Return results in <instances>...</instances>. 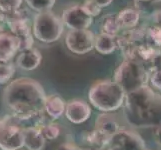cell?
<instances>
[{
  "instance_id": "f546056e",
  "label": "cell",
  "mask_w": 161,
  "mask_h": 150,
  "mask_svg": "<svg viewBox=\"0 0 161 150\" xmlns=\"http://www.w3.org/2000/svg\"><path fill=\"white\" fill-rule=\"evenodd\" d=\"M6 25H7V16L4 12L0 10V33L3 32Z\"/></svg>"
},
{
  "instance_id": "7c38bea8",
  "label": "cell",
  "mask_w": 161,
  "mask_h": 150,
  "mask_svg": "<svg viewBox=\"0 0 161 150\" xmlns=\"http://www.w3.org/2000/svg\"><path fill=\"white\" fill-rule=\"evenodd\" d=\"M20 51V40L11 32L0 33V60L10 61Z\"/></svg>"
},
{
  "instance_id": "f1b7e54d",
  "label": "cell",
  "mask_w": 161,
  "mask_h": 150,
  "mask_svg": "<svg viewBox=\"0 0 161 150\" xmlns=\"http://www.w3.org/2000/svg\"><path fill=\"white\" fill-rule=\"evenodd\" d=\"M57 150H83V149L79 148L78 146H76L72 143H64V144H61L57 148Z\"/></svg>"
},
{
  "instance_id": "8fae6325",
  "label": "cell",
  "mask_w": 161,
  "mask_h": 150,
  "mask_svg": "<svg viewBox=\"0 0 161 150\" xmlns=\"http://www.w3.org/2000/svg\"><path fill=\"white\" fill-rule=\"evenodd\" d=\"M65 115L72 123L81 124L91 116V108L89 104L83 100L73 99L66 103Z\"/></svg>"
},
{
  "instance_id": "ffe728a7",
  "label": "cell",
  "mask_w": 161,
  "mask_h": 150,
  "mask_svg": "<svg viewBox=\"0 0 161 150\" xmlns=\"http://www.w3.org/2000/svg\"><path fill=\"white\" fill-rule=\"evenodd\" d=\"M110 139H111L110 137L103 134L102 132L98 131L97 129H94L90 132H88L86 135V140L91 147H95L101 150L105 149L108 146Z\"/></svg>"
},
{
  "instance_id": "d4e9b609",
  "label": "cell",
  "mask_w": 161,
  "mask_h": 150,
  "mask_svg": "<svg viewBox=\"0 0 161 150\" xmlns=\"http://www.w3.org/2000/svg\"><path fill=\"white\" fill-rule=\"evenodd\" d=\"M148 35L150 37L151 41L156 46L161 48V27H158L156 25H152L147 28Z\"/></svg>"
},
{
  "instance_id": "7a4b0ae2",
  "label": "cell",
  "mask_w": 161,
  "mask_h": 150,
  "mask_svg": "<svg viewBox=\"0 0 161 150\" xmlns=\"http://www.w3.org/2000/svg\"><path fill=\"white\" fill-rule=\"evenodd\" d=\"M124 116L127 123L136 128L160 127L161 94L148 85L127 93Z\"/></svg>"
},
{
  "instance_id": "8992f818",
  "label": "cell",
  "mask_w": 161,
  "mask_h": 150,
  "mask_svg": "<svg viewBox=\"0 0 161 150\" xmlns=\"http://www.w3.org/2000/svg\"><path fill=\"white\" fill-rule=\"evenodd\" d=\"M24 128L14 116L0 119V150H20L24 147Z\"/></svg>"
},
{
  "instance_id": "44dd1931",
  "label": "cell",
  "mask_w": 161,
  "mask_h": 150,
  "mask_svg": "<svg viewBox=\"0 0 161 150\" xmlns=\"http://www.w3.org/2000/svg\"><path fill=\"white\" fill-rule=\"evenodd\" d=\"M24 1L30 9L40 13L51 11L56 0H24Z\"/></svg>"
},
{
  "instance_id": "3957f363",
  "label": "cell",
  "mask_w": 161,
  "mask_h": 150,
  "mask_svg": "<svg viewBox=\"0 0 161 150\" xmlns=\"http://www.w3.org/2000/svg\"><path fill=\"white\" fill-rule=\"evenodd\" d=\"M126 93L117 82L113 80L98 81L88 92L89 102L104 113L113 112L124 104Z\"/></svg>"
},
{
  "instance_id": "1f68e13d",
  "label": "cell",
  "mask_w": 161,
  "mask_h": 150,
  "mask_svg": "<svg viewBox=\"0 0 161 150\" xmlns=\"http://www.w3.org/2000/svg\"><path fill=\"white\" fill-rule=\"evenodd\" d=\"M103 150H121L119 147H116V146H111V145H108L105 149Z\"/></svg>"
},
{
  "instance_id": "5bb4252c",
  "label": "cell",
  "mask_w": 161,
  "mask_h": 150,
  "mask_svg": "<svg viewBox=\"0 0 161 150\" xmlns=\"http://www.w3.org/2000/svg\"><path fill=\"white\" fill-rule=\"evenodd\" d=\"M95 129L111 138L120 130V127L117 119L113 115L110 113H102L95 120Z\"/></svg>"
},
{
  "instance_id": "d6a6232c",
  "label": "cell",
  "mask_w": 161,
  "mask_h": 150,
  "mask_svg": "<svg viewBox=\"0 0 161 150\" xmlns=\"http://www.w3.org/2000/svg\"><path fill=\"white\" fill-rule=\"evenodd\" d=\"M157 138H158V141L161 144V126L158 127V130H157Z\"/></svg>"
},
{
  "instance_id": "d6986e66",
  "label": "cell",
  "mask_w": 161,
  "mask_h": 150,
  "mask_svg": "<svg viewBox=\"0 0 161 150\" xmlns=\"http://www.w3.org/2000/svg\"><path fill=\"white\" fill-rule=\"evenodd\" d=\"M122 29L118 14H108L102 20L101 30L102 33L112 36H118L119 31Z\"/></svg>"
},
{
  "instance_id": "484cf974",
  "label": "cell",
  "mask_w": 161,
  "mask_h": 150,
  "mask_svg": "<svg viewBox=\"0 0 161 150\" xmlns=\"http://www.w3.org/2000/svg\"><path fill=\"white\" fill-rule=\"evenodd\" d=\"M82 6L86 10V12L88 14H90L92 17L99 15V13L101 12V9H102L99 7L95 2H93L92 0H85V2L83 3Z\"/></svg>"
},
{
  "instance_id": "52a82bcc",
  "label": "cell",
  "mask_w": 161,
  "mask_h": 150,
  "mask_svg": "<svg viewBox=\"0 0 161 150\" xmlns=\"http://www.w3.org/2000/svg\"><path fill=\"white\" fill-rule=\"evenodd\" d=\"M6 16L7 26L10 32L20 40V51L32 48L34 44L33 30L26 11L19 9L16 12Z\"/></svg>"
},
{
  "instance_id": "9c48e42d",
  "label": "cell",
  "mask_w": 161,
  "mask_h": 150,
  "mask_svg": "<svg viewBox=\"0 0 161 150\" xmlns=\"http://www.w3.org/2000/svg\"><path fill=\"white\" fill-rule=\"evenodd\" d=\"M61 18L70 30L88 29L93 22V17L86 12L82 5H73L64 9Z\"/></svg>"
},
{
  "instance_id": "30bf717a",
  "label": "cell",
  "mask_w": 161,
  "mask_h": 150,
  "mask_svg": "<svg viewBox=\"0 0 161 150\" xmlns=\"http://www.w3.org/2000/svg\"><path fill=\"white\" fill-rule=\"evenodd\" d=\"M108 145L119 147L121 150H146L145 142L135 132L119 130L111 137Z\"/></svg>"
},
{
  "instance_id": "cb8c5ba5",
  "label": "cell",
  "mask_w": 161,
  "mask_h": 150,
  "mask_svg": "<svg viewBox=\"0 0 161 150\" xmlns=\"http://www.w3.org/2000/svg\"><path fill=\"white\" fill-rule=\"evenodd\" d=\"M40 130L43 137L45 138V140H53L56 139L60 134V128L57 124L49 123L46 125H41Z\"/></svg>"
},
{
  "instance_id": "ba28073f",
  "label": "cell",
  "mask_w": 161,
  "mask_h": 150,
  "mask_svg": "<svg viewBox=\"0 0 161 150\" xmlns=\"http://www.w3.org/2000/svg\"><path fill=\"white\" fill-rule=\"evenodd\" d=\"M95 35L88 30H70L65 38L67 48L75 54H85L94 48Z\"/></svg>"
},
{
  "instance_id": "5b68a950",
  "label": "cell",
  "mask_w": 161,
  "mask_h": 150,
  "mask_svg": "<svg viewBox=\"0 0 161 150\" xmlns=\"http://www.w3.org/2000/svg\"><path fill=\"white\" fill-rule=\"evenodd\" d=\"M64 29L62 18L54 12L45 11L37 13L33 18L32 30L37 40L43 43H53L61 37Z\"/></svg>"
},
{
  "instance_id": "e575fe53",
  "label": "cell",
  "mask_w": 161,
  "mask_h": 150,
  "mask_svg": "<svg viewBox=\"0 0 161 150\" xmlns=\"http://www.w3.org/2000/svg\"><path fill=\"white\" fill-rule=\"evenodd\" d=\"M146 1H150V0H137V2H146Z\"/></svg>"
},
{
  "instance_id": "7402d4cb",
  "label": "cell",
  "mask_w": 161,
  "mask_h": 150,
  "mask_svg": "<svg viewBox=\"0 0 161 150\" xmlns=\"http://www.w3.org/2000/svg\"><path fill=\"white\" fill-rule=\"evenodd\" d=\"M15 73V66L10 61L0 60V84H6Z\"/></svg>"
},
{
  "instance_id": "603a6c76",
  "label": "cell",
  "mask_w": 161,
  "mask_h": 150,
  "mask_svg": "<svg viewBox=\"0 0 161 150\" xmlns=\"http://www.w3.org/2000/svg\"><path fill=\"white\" fill-rule=\"evenodd\" d=\"M23 0H0V10L6 15L12 14L21 9Z\"/></svg>"
},
{
  "instance_id": "9a60e30c",
  "label": "cell",
  "mask_w": 161,
  "mask_h": 150,
  "mask_svg": "<svg viewBox=\"0 0 161 150\" xmlns=\"http://www.w3.org/2000/svg\"><path fill=\"white\" fill-rule=\"evenodd\" d=\"M24 147L27 150H42L45 145L40 127H27L24 128Z\"/></svg>"
},
{
  "instance_id": "4316f807",
  "label": "cell",
  "mask_w": 161,
  "mask_h": 150,
  "mask_svg": "<svg viewBox=\"0 0 161 150\" xmlns=\"http://www.w3.org/2000/svg\"><path fill=\"white\" fill-rule=\"evenodd\" d=\"M149 80H150L153 86V89H156L161 92V68L152 71L150 77H149Z\"/></svg>"
},
{
  "instance_id": "ac0fdd59",
  "label": "cell",
  "mask_w": 161,
  "mask_h": 150,
  "mask_svg": "<svg viewBox=\"0 0 161 150\" xmlns=\"http://www.w3.org/2000/svg\"><path fill=\"white\" fill-rule=\"evenodd\" d=\"M118 18L122 26V29H133L138 25V22H139L140 19V12L137 9L125 8L118 13Z\"/></svg>"
},
{
  "instance_id": "6da1fadb",
  "label": "cell",
  "mask_w": 161,
  "mask_h": 150,
  "mask_svg": "<svg viewBox=\"0 0 161 150\" xmlns=\"http://www.w3.org/2000/svg\"><path fill=\"white\" fill-rule=\"evenodd\" d=\"M46 94L38 81L21 77L11 81L3 92V102L23 127L25 122L41 126Z\"/></svg>"
},
{
  "instance_id": "d590c367",
  "label": "cell",
  "mask_w": 161,
  "mask_h": 150,
  "mask_svg": "<svg viewBox=\"0 0 161 150\" xmlns=\"http://www.w3.org/2000/svg\"><path fill=\"white\" fill-rule=\"evenodd\" d=\"M159 68H161V58H160V62H159Z\"/></svg>"
},
{
  "instance_id": "4dcf8cb0",
  "label": "cell",
  "mask_w": 161,
  "mask_h": 150,
  "mask_svg": "<svg viewBox=\"0 0 161 150\" xmlns=\"http://www.w3.org/2000/svg\"><path fill=\"white\" fill-rule=\"evenodd\" d=\"M92 1L95 2L100 8H104V7H107L108 5L112 3L113 0H92Z\"/></svg>"
},
{
  "instance_id": "83f0119b",
  "label": "cell",
  "mask_w": 161,
  "mask_h": 150,
  "mask_svg": "<svg viewBox=\"0 0 161 150\" xmlns=\"http://www.w3.org/2000/svg\"><path fill=\"white\" fill-rule=\"evenodd\" d=\"M151 18L153 21V25L161 27V8L154 9L151 13Z\"/></svg>"
},
{
  "instance_id": "e0dca14e",
  "label": "cell",
  "mask_w": 161,
  "mask_h": 150,
  "mask_svg": "<svg viewBox=\"0 0 161 150\" xmlns=\"http://www.w3.org/2000/svg\"><path fill=\"white\" fill-rule=\"evenodd\" d=\"M66 104L62 97L58 94H51L47 96L45 101V110L46 114L52 119H58L65 113Z\"/></svg>"
},
{
  "instance_id": "836d02e7",
  "label": "cell",
  "mask_w": 161,
  "mask_h": 150,
  "mask_svg": "<svg viewBox=\"0 0 161 150\" xmlns=\"http://www.w3.org/2000/svg\"><path fill=\"white\" fill-rule=\"evenodd\" d=\"M83 150H101V149H98V148H95V147H91V146H89L88 148L83 149Z\"/></svg>"
},
{
  "instance_id": "4fadbf2b",
  "label": "cell",
  "mask_w": 161,
  "mask_h": 150,
  "mask_svg": "<svg viewBox=\"0 0 161 150\" xmlns=\"http://www.w3.org/2000/svg\"><path fill=\"white\" fill-rule=\"evenodd\" d=\"M42 60V55L39 50L32 47L30 49L21 51L16 59V65L24 71H31L36 69L40 65Z\"/></svg>"
},
{
  "instance_id": "277c9868",
  "label": "cell",
  "mask_w": 161,
  "mask_h": 150,
  "mask_svg": "<svg viewBox=\"0 0 161 150\" xmlns=\"http://www.w3.org/2000/svg\"><path fill=\"white\" fill-rule=\"evenodd\" d=\"M150 72L143 64L134 60L125 59L114 74V81L123 88L125 93H130L147 85Z\"/></svg>"
},
{
  "instance_id": "2e32d148",
  "label": "cell",
  "mask_w": 161,
  "mask_h": 150,
  "mask_svg": "<svg viewBox=\"0 0 161 150\" xmlns=\"http://www.w3.org/2000/svg\"><path fill=\"white\" fill-rule=\"evenodd\" d=\"M94 48L97 52L103 55L113 53L118 48V36L108 35L101 32L95 36Z\"/></svg>"
}]
</instances>
